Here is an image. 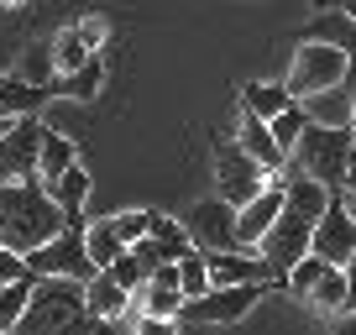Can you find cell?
<instances>
[{"instance_id":"6da1fadb","label":"cell","mask_w":356,"mask_h":335,"mask_svg":"<svg viewBox=\"0 0 356 335\" xmlns=\"http://www.w3.org/2000/svg\"><path fill=\"white\" fill-rule=\"evenodd\" d=\"M63 231V210L37 179H0V246L11 252H37L42 241Z\"/></svg>"},{"instance_id":"7a4b0ae2","label":"cell","mask_w":356,"mask_h":335,"mask_svg":"<svg viewBox=\"0 0 356 335\" xmlns=\"http://www.w3.org/2000/svg\"><path fill=\"white\" fill-rule=\"evenodd\" d=\"M351 163H356V136H351V126H314V121H309V126H304V136L293 142V152H289V168H293V173L325 183L330 194L346 183Z\"/></svg>"},{"instance_id":"3957f363","label":"cell","mask_w":356,"mask_h":335,"mask_svg":"<svg viewBox=\"0 0 356 335\" xmlns=\"http://www.w3.org/2000/svg\"><path fill=\"white\" fill-rule=\"evenodd\" d=\"M26 272L32 278H68V283H89L95 278V262L84 252V225H63L53 241H42L37 252H26Z\"/></svg>"},{"instance_id":"277c9868","label":"cell","mask_w":356,"mask_h":335,"mask_svg":"<svg viewBox=\"0 0 356 335\" xmlns=\"http://www.w3.org/2000/svg\"><path fill=\"white\" fill-rule=\"evenodd\" d=\"M335 84H346V53L330 47V42L304 37L293 47V63H289V95L293 100H309L320 90H335Z\"/></svg>"},{"instance_id":"5b68a950","label":"cell","mask_w":356,"mask_h":335,"mask_svg":"<svg viewBox=\"0 0 356 335\" xmlns=\"http://www.w3.org/2000/svg\"><path fill=\"white\" fill-rule=\"evenodd\" d=\"M267 293V283H236V288H210L200 293V299L184 304V314L178 320H189V325H236L246 320V314L257 309V299Z\"/></svg>"},{"instance_id":"8992f818","label":"cell","mask_w":356,"mask_h":335,"mask_svg":"<svg viewBox=\"0 0 356 335\" xmlns=\"http://www.w3.org/2000/svg\"><path fill=\"white\" fill-rule=\"evenodd\" d=\"M262 189H267V173L241 152V147H236V142H220V147H215V194H220L225 204H236V210H241V204L257 199Z\"/></svg>"},{"instance_id":"52a82bcc","label":"cell","mask_w":356,"mask_h":335,"mask_svg":"<svg viewBox=\"0 0 356 335\" xmlns=\"http://www.w3.org/2000/svg\"><path fill=\"white\" fill-rule=\"evenodd\" d=\"M309 252L320 262H330V268H346V262L356 257V220H351V204H346V199H335V194H330L325 215L314 220Z\"/></svg>"},{"instance_id":"ba28073f","label":"cell","mask_w":356,"mask_h":335,"mask_svg":"<svg viewBox=\"0 0 356 335\" xmlns=\"http://www.w3.org/2000/svg\"><path fill=\"white\" fill-rule=\"evenodd\" d=\"M184 231H189L194 252H236V204H225L220 194H215V199L189 204Z\"/></svg>"},{"instance_id":"9c48e42d","label":"cell","mask_w":356,"mask_h":335,"mask_svg":"<svg viewBox=\"0 0 356 335\" xmlns=\"http://www.w3.org/2000/svg\"><path fill=\"white\" fill-rule=\"evenodd\" d=\"M42 126L37 115H22V121L6 126L0 136V179H37V152H42Z\"/></svg>"},{"instance_id":"30bf717a","label":"cell","mask_w":356,"mask_h":335,"mask_svg":"<svg viewBox=\"0 0 356 335\" xmlns=\"http://www.w3.org/2000/svg\"><path fill=\"white\" fill-rule=\"evenodd\" d=\"M278 210H283V179H267V189L236 210V246H241V252H257V241L273 231Z\"/></svg>"},{"instance_id":"8fae6325","label":"cell","mask_w":356,"mask_h":335,"mask_svg":"<svg viewBox=\"0 0 356 335\" xmlns=\"http://www.w3.org/2000/svg\"><path fill=\"white\" fill-rule=\"evenodd\" d=\"M204 268H210V288H236V283H273V268H267L257 252H204Z\"/></svg>"},{"instance_id":"7c38bea8","label":"cell","mask_w":356,"mask_h":335,"mask_svg":"<svg viewBox=\"0 0 356 335\" xmlns=\"http://www.w3.org/2000/svg\"><path fill=\"white\" fill-rule=\"evenodd\" d=\"M236 147H241V152L252 157L257 168H262L267 179H278L283 168H289V157H283V147L273 142L267 121H257V115H246V111H241V126H236Z\"/></svg>"},{"instance_id":"4fadbf2b","label":"cell","mask_w":356,"mask_h":335,"mask_svg":"<svg viewBox=\"0 0 356 335\" xmlns=\"http://www.w3.org/2000/svg\"><path fill=\"white\" fill-rule=\"evenodd\" d=\"M84 309L95 314L100 325H111V320H126V314H131V293H126L115 278L95 272V278L84 283Z\"/></svg>"},{"instance_id":"5bb4252c","label":"cell","mask_w":356,"mask_h":335,"mask_svg":"<svg viewBox=\"0 0 356 335\" xmlns=\"http://www.w3.org/2000/svg\"><path fill=\"white\" fill-rule=\"evenodd\" d=\"M100 84H105V63H100V53L89 58V63H79L74 74H58L53 84H47V100H95L100 95Z\"/></svg>"},{"instance_id":"9a60e30c","label":"cell","mask_w":356,"mask_h":335,"mask_svg":"<svg viewBox=\"0 0 356 335\" xmlns=\"http://www.w3.org/2000/svg\"><path fill=\"white\" fill-rule=\"evenodd\" d=\"M47 105L42 84H26L22 74H0V121H22V115H37Z\"/></svg>"},{"instance_id":"2e32d148","label":"cell","mask_w":356,"mask_h":335,"mask_svg":"<svg viewBox=\"0 0 356 335\" xmlns=\"http://www.w3.org/2000/svg\"><path fill=\"white\" fill-rule=\"evenodd\" d=\"M74 163H79V142L68 131H47L42 136V152H37V183H42V189H47V183H58Z\"/></svg>"},{"instance_id":"e0dca14e","label":"cell","mask_w":356,"mask_h":335,"mask_svg":"<svg viewBox=\"0 0 356 335\" xmlns=\"http://www.w3.org/2000/svg\"><path fill=\"white\" fill-rule=\"evenodd\" d=\"M47 194H53V204L63 210V225H84V199H89V168H68L58 183H47Z\"/></svg>"},{"instance_id":"ac0fdd59","label":"cell","mask_w":356,"mask_h":335,"mask_svg":"<svg viewBox=\"0 0 356 335\" xmlns=\"http://www.w3.org/2000/svg\"><path fill=\"white\" fill-rule=\"evenodd\" d=\"M304 115L314 126H351V84H335V90H320L309 100H299Z\"/></svg>"},{"instance_id":"d6986e66","label":"cell","mask_w":356,"mask_h":335,"mask_svg":"<svg viewBox=\"0 0 356 335\" xmlns=\"http://www.w3.org/2000/svg\"><path fill=\"white\" fill-rule=\"evenodd\" d=\"M304 304L320 314H346V268H330L325 262L320 278L309 283V293H304Z\"/></svg>"},{"instance_id":"ffe728a7","label":"cell","mask_w":356,"mask_h":335,"mask_svg":"<svg viewBox=\"0 0 356 335\" xmlns=\"http://www.w3.org/2000/svg\"><path fill=\"white\" fill-rule=\"evenodd\" d=\"M147 241L157 246V257H163V262H178V257H189V252H194L184 220H168V215H157V210H152V225H147Z\"/></svg>"},{"instance_id":"44dd1931","label":"cell","mask_w":356,"mask_h":335,"mask_svg":"<svg viewBox=\"0 0 356 335\" xmlns=\"http://www.w3.org/2000/svg\"><path fill=\"white\" fill-rule=\"evenodd\" d=\"M289 105H293L289 84H267V79H262V84H246V90H241V111L257 115V121H273V115L289 111Z\"/></svg>"},{"instance_id":"7402d4cb","label":"cell","mask_w":356,"mask_h":335,"mask_svg":"<svg viewBox=\"0 0 356 335\" xmlns=\"http://www.w3.org/2000/svg\"><path fill=\"white\" fill-rule=\"evenodd\" d=\"M84 252H89V262L105 272V268H111V262L126 252V241L115 236V225H111V220H95V225H84Z\"/></svg>"},{"instance_id":"603a6c76","label":"cell","mask_w":356,"mask_h":335,"mask_svg":"<svg viewBox=\"0 0 356 335\" xmlns=\"http://www.w3.org/2000/svg\"><path fill=\"white\" fill-rule=\"evenodd\" d=\"M95 58V47L84 42V32L79 26H63V32L53 37V63H58V74H74L79 63H89Z\"/></svg>"},{"instance_id":"cb8c5ba5","label":"cell","mask_w":356,"mask_h":335,"mask_svg":"<svg viewBox=\"0 0 356 335\" xmlns=\"http://www.w3.org/2000/svg\"><path fill=\"white\" fill-rule=\"evenodd\" d=\"M26 304H32V278H22V283H0V335H11L16 325H22Z\"/></svg>"},{"instance_id":"d4e9b609","label":"cell","mask_w":356,"mask_h":335,"mask_svg":"<svg viewBox=\"0 0 356 335\" xmlns=\"http://www.w3.org/2000/svg\"><path fill=\"white\" fill-rule=\"evenodd\" d=\"M304 126H309V115H304V105H299V100H293L289 111H278V115H273V121H267V131H273V142L283 147V157L293 152V142H299V136H304Z\"/></svg>"},{"instance_id":"484cf974","label":"cell","mask_w":356,"mask_h":335,"mask_svg":"<svg viewBox=\"0 0 356 335\" xmlns=\"http://www.w3.org/2000/svg\"><path fill=\"white\" fill-rule=\"evenodd\" d=\"M178 288H184V304L210 293V268H204V252H189V257H178Z\"/></svg>"},{"instance_id":"4316f807","label":"cell","mask_w":356,"mask_h":335,"mask_svg":"<svg viewBox=\"0 0 356 335\" xmlns=\"http://www.w3.org/2000/svg\"><path fill=\"white\" fill-rule=\"evenodd\" d=\"M16 74H22L26 84H42V90H47V84L58 79V63H53V42H37L32 53L22 58V68H16Z\"/></svg>"},{"instance_id":"83f0119b","label":"cell","mask_w":356,"mask_h":335,"mask_svg":"<svg viewBox=\"0 0 356 335\" xmlns=\"http://www.w3.org/2000/svg\"><path fill=\"white\" fill-rule=\"evenodd\" d=\"M105 278H115V283H121L126 293H136V288H142V283H147V272L136 268V257H131V246H126L121 257H115L111 268H105Z\"/></svg>"},{"instance_id":"f1b7e54d","label":"cell","mask_w":356,"mask_h":335,"mask_svg":"<svg viewBox=\"0 0 356 335\" xmlns=\"http://www.w3.org/2000/svg\"><path fill=\"white\" fill-rule=\"evenodd\" d=\"M111 225H115V236L131 246V241H142V236H147V225H152V210H121V215H111Z\"/></svg>"},{"instance_id":"f546056e","label":"cell","mask_w":356,"mask_h":335,"mask_svg":"<svg viewBox=\"0 0 356 335\" xmlns=\"http://www.w3.org/2000/svg\"><path fill=\"white\" fill-rule=\"evenodd\" d=\"M131 335H184V325L178 320H157V314H136Z\"/></svg>"},{"instance_id":"4dcf8cb0","label":"cell","mask_w":356,"mask_h":335,"mask_svg":"<svg viewBox=\"0 0 356 335\" xmlns=\"http://www.w3.org/2000/svg\"><path fill=\"white\" fill-rule=\"evenodd\" d=\"M22 278H32V272H26V257L11 252V246H0V283H22Z\"/></svg>"},{"instance_id":"1f68e13d","label":"cell","mask_w":356,"mask_h":335,"mask_svg":"<svg viewBox=\"0 0 356 335\" xmlns=\"http://www.w3.org/2000/svg\"><path fill=\"white\" fill-rule=\"evenodd\" d=\"M74 26L84 32V42L95 47V53H100V42H105V22H100V16H89V22H74Z\"/></svg>"},{"instance_id":"d6a6232c","label":"cell","mask_w":356,"mask_h":335,"mask_svg":"<svg viewBox=\"0 0 356 335\" xmlns=\"http://www.w3.org/2000/svg\"><path fill=\"white\" fill-rule=\"evenodd\" d=\"M346 314H356V257L346 262Z\"/></svg>"},{"instance_id":"836d02e7","label":"cell","mask_w":356,"mask_h":335,"mask_svg":"<svg viewBox=\"0 0 356 335\" xmlns=\"http://www.w3.org/2000/svg\"><path fill=\"white\" fill-rule=\"evenodd\" d=\"M314 11H341V16L356 22V0H314Z\"/></svg>"},{"instance_id":"e575fe53","label":"cell","mask_w":356,"mask_h":335,"mask_svg":"<svg viewBox=\"0 0 356 335\" xmlns=\"http://www.w3.org/2000/svg\"><path fill=\"white\" fill-rule=\"evenodd\" d=\"M330 335H356V314H335V325H330Z\"/></svg>"},{"instance_id":"d590c367","label":"cell","mask_w":356,"mask_h":335,"mask_svg":"<svg viewBox=\"0 0 356 335\" xmlns=\"http://www.w3.org/2000/svg\"><path fill=\"white\" fill-rule=\"evenodd\" d=\"M341 189H346V199H356V163H351V173H346V183H341Z\"/></svg>"},{"instance_id":"8d00e7d4","label":"cell","mask_w":356,"mask_h":335,"mask_svg":"<svg viewBox=\"0 0 356 335\" xmlns=\"http://www.w3.org/2000/svg\"><path fill=\"white\" fill-rule=\"evenodd\" d=\"M351 136H356V84H351Z\"/></svg>"},{"instance_id":"74e56055","label":"cell","mask_w":356,"mask_h":335,"mask_svg":"<svg viewBox=\"0 0 356 335\" xmlns=\"http://www.w3.org/2000/svg\"><path fill=\"white\" fill-rule=\"evenodd\" d=\"M0 6H26V0H0Z\"/></svg>"},{"instance_id":"f35d334b","label":"cell","mask_w":356,"mask_h":335,"mask_svg":"<svg viewBox=\"0 0 356 335\" xmlns=\"http://www.w3.org/2000/svg\"><path fill=\"white\" fill-rule=\"evenodd\" d=\"M346 204H351V220H356V199H346Z\"/></svg>"},{"instance_id":"ab89813d","label":"cell","mask_w":356,"mask_h":335,"mask_svg":"<svg viewBox=\"0 0 356 335\" xmlns=\"http://www.w3.org/2000/svg\"><path fill=\"white\" fill-rule=\"evenodd\" d=\"M6 126H11V121H0V136H6Z\"/></svg>"}]
</instances>
